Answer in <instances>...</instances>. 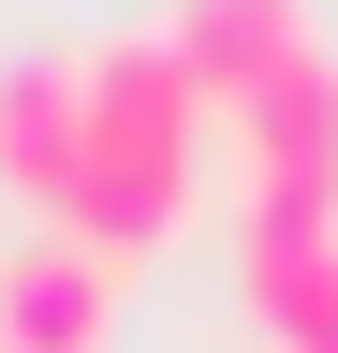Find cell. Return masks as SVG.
Instances as JSON below:
<instances>
[{"label": "cell", "mask_w": 338, "mask_h": 353, "mask_svg": "<svg viewBox=\"0 0 338 353\" xmlns=\"http://www.w3.org/2000/svg\"><path fill=\"white\" fill-rule=\"evenodd\" d=\"M74 176H89V88H74V59H15L0 74V192L59 221Z\"/></svg>", "instance_id": "obj_5"}, {"label": "cell", "mask_w": 338, "mask_h": 353, "mask_svg": "<svg viewBox=\"0 0 338 353\" xmlns=\"http://www.w3.org/2000/svg\"><path fill=\"white\" fill-rule=\"evenodd\" d=\"M221 132H235V206H338V44L265 74Z\"/></svg>", "instance_id": "obj_2"}, {"label": "cell", "mask_w": 338, "mask_h": 353, "mask_svg": "<svg viewBox=\"0 0 338 353\" xmlns=\"http://www.w3.org/2000/svg\"><path fill=\"white\" fill-rule=\"evenodd\" d=\"M118 280L133 265H103L89 236H15L0 250V353H103L118 339Z\"/></svg>", "instance_id": "obj_3"}, {"label": "cell", "mask_w": 338, "mask_h": 353, "mask_svg": "<svg viewBox=\"0 0 338 353\" xmlns=\"http://www.w3.org/2000/svg\"><path fill=\"white\" fill-rule=\"evenodd\" d=\"M162 44H177V59H191V88H206V103H250V88H265V74H294V59H309V0H162Z\"/></svg>", "instance_id": "obj_4"}, {"label": "cell", "mask_w": 338, "mask_h": 353, "mask_svg": "<svg viewBox=\"0 0 338 353\" xmlns=\"http://www.w3.org/2000/svg\"><path fill=\"white\" fill-rule=\"evenodd\" d=\"M74 88H89V176H74V206H59V236H89L103 265H133L177 236V206H191V162H206V88L191 59L162 30H103V44H74Z\"/></svg>", "instance_id": "obj_1"}]
</instances>
